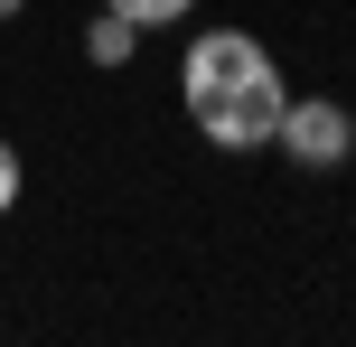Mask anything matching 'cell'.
<instances>
[{
  "label": "cell",
  "instance_id": "7a4b0ae2",
  "mask_svg": "<svg viewBox=\"0 0 356 347\" xmlns=\"http://www.w3.org/2000/svg\"><path fill=\"white\" fill-rule=\"evenodd\" d=\"M272 141H282L300 169H338L347 150H356V122H347L338 94H291V113H282V131H272Z\"/></svg>",
  "mask_w": 356,
  "mask_h": 347
},
{
  "label": "cell",
  "instance_id": "6da1fadb",
  "mask_svg": "<svg viewBox=\"0 0 356 347\" xmlns=\"http://www.w3.org/2000/svg\"><path fill=\"white\" fill-rule=\"evenodd\" d=\"M178 94H188V122L216 150H263L282 131V113H291V85L272 75L263 38H244V29H207L197 38L188 66H178Z\"/></svg>",
  "mask_w": 356,
  "mask_h": 347
},
{
  "label": "cell",
  "instance_id": "3957f363",
  "mask_svg": "<svg viewBox=\"0 0 356 347\" xmlns=\"http://www.w3.org/2000/svg\"><path fill=\"white\" fill-rule=\"evenodd\" d=\"M131 47H141V29H131L122 10H104V19L85 29V56H94V66H131Z\"/></svg>",
  "mask_w": 356,
  "mask_h": 347
},
{
  "label": "cell",
  "instance_id": "8992f818",
  "mask_svg": "<svg viewBox=\"0 0 356 347\" xmlns=\"http://www.w3.org/2000/svg\"><path fill=\"white\" fill-rule=\"evenodd\" d=\"M19 10H29V0H0V19H19Z\"/></svg>",
  "mask_w": 356,
  "mask_h": 347
},
{
  "label": "cell",
  "instance_id": "5b68a950",
  "mask_svg": "<svg viewBox=\"0 0 356 347\" xmlns=\"http://www.w3.org/2000/svg\"><path fill=\"white\" fill-rule=\"evenodd\" d=\"M10 207H19V150L0 141V216H10Z\"/></svg>",
  "mask_w": 356,
  "mask_h": 347
},
{
  "label": "cell",
  "instance_id": "277c9868",
  "mask_svg": "<svg viewBox=\"0 0 356 347\" xmlns=\"http://www.w3.org/2000/svg\"><path fill=\"white\" fill-rule=\"evenodd\" d=\"M104 10H122V19H131V29H141V38H150V29H169V19H188V10H197V0H104Z\"/></svg>",
  "mask_w": 356,
  "mask_h": 347
}]
</instances>
